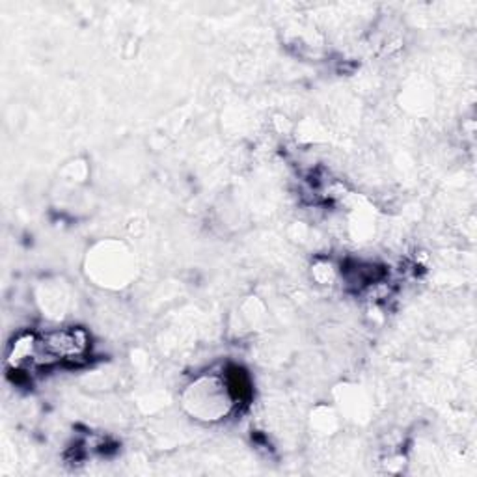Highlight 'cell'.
Instances as JSON below:
<instances>
[{"label":"cell","mask_w":477,"mask_h":477,"mask_svg":"<svg viewBox=\"0 0 477 477\" xmlns=\"http://www.w3.org/2000/svg\"><path fill=\"white\" fill-rule=\"evenodd\" d=\"M227 392L232 393L233 399L237 401H245V399L250 397V382H248V377L238 370V368H232L229 373H227L226 379Z\"/></svg>","instance_id":"obj_1"}]
</instances>
